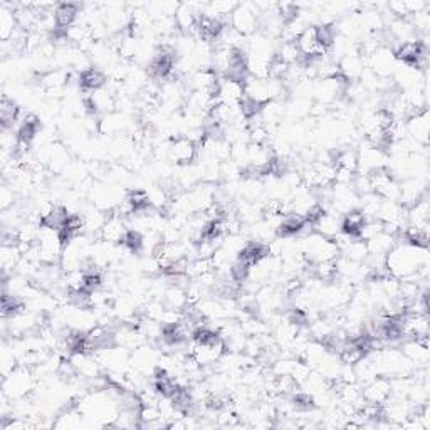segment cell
<instances>
[{"instance_id": "obj_1", "label": "cell", "mask_w": 430, "mask_h": 430, "mask_svg": "<svg viewBox=\"0 0 430 430\" xmlns=\"http://www.w3.org/2000/svg\"><path fill=\"white\" fill-rule=\"evenodd\" d=\"M385 266L391 278L399 281H412L419 286L429 281L427 247L396 242L385 257Z\"/></svg>"}, {"instance_id": "obj_2", "label": "cell", "mask_w": 430, "mask_h": 430, "mask_svg": "<svg viewBox=\"0 0 430 430\" xmlns=\"http://www.w3.org/2000/svg\"><path fill=\"white\" fill-rule=\"evenodd\" d=\"M299 252L308 261V264H316L321 261L338 259L340 256V247L334 239L324 237L321 234L311 232L304 236V241L301 242Z\"/></svg>"}, {"instance_id": "obj_3", "label": "cell", "mask_w": 430, "mask_h": 430, "mask_svg": "<svg viewBox=\"0 0 430 430\" xmlns=\"http://www.w3.org/2000/svg\"><path fill=\"white\" fill-rule=\"evenodd\" d=\"M32 389H34V375L29 366L19 365L11 374L4 376V395L12 402L27 396Z\"/></svg>"}, {"instance_id": "obj_4", "label": "cell", "mask_w": 430, "mask_h": 430, "mask_svg": "<svg viewBox=\"0 0 430 430\" xmlns=\"http://www.w3.org/2000/svg\"><path fill=\"white\" fill-rule=\"evenodd\" d=\"M231 27L239 36H252L259 27V11L256 4H237L231 14Z\"/></svg>"}, {"instance_id": "obj_5", "label": "cell", "mask_w": 430, "mask_h": 430, "mask_svg": "<svg viewBox=\"0 0 430 430\" xmlns=\"http://www.w3.org/2000/svg\"><path fill=\"white\" fill-rule=\"evenodd\" d=\"M199 156V145L189 136L174 138L169 143V159L179 166H189Z\"/></svg>"}, {"instance_id": "obj_6", "label": "cell", "mask_w": 430, "mask_h": 430, "mask_svg": "<svg viewBox=\"0 0 430 430\" xmlns=\"http://www.w3.org/2000/svg\"><path fill=\"white\" fill-rule=\"evenodd\" d=\"M356 153H358V170H360L363 175H371L374 171H379L389 166V164H386L385 151L380 150V148H375L366 143V146H363L361 150Z\"/></svg>"}, {"instance_id": "obj_7", "label": "cell", "mask_w": 430, "mask_h": 430, "mask_svg": "<svg viewBox=\"0 0 430 430\" xmlns=\"http://www.w3.org/2000/svg\"><path fill=\"white\" fill-rule=\"evenodd\" d=\"M296 46H298L299 54L304 57V59H319L326 54V49L319 44L318 41V34H316V27L309 26L306 27L301 34L296 37Z\"/></svg>"}, {"instance_id": "obj_8", "label": "cell", "mask_w": 430, "mask_h": 430, "mask_svg": "<svg viewBox=\"0 0 430 430\" xmlns=\"http://www.w3.org/2000/svg\"><path fill=\"white\" fill-rule=\"evenodd\" d=\"M128 231H130V229L126 227L125 217H123L121 214H111L108 217L106 224H104V227L101 229L99 239H101L103 242L113 244V246H116V244L121 246L123 241H125Z\"/></svg>"}, {"instance_id": "obj_9", "label": "cell", "mask_w": 430, "mask_h": 430, "mask_svg": "<svg viewBox=\"0 0 430 430\" xmlns=\"http://www.w3.org/2000/svg\"><path fill=\"white\" fill-rule=\"evenodd\" d=\"M363 399L375 405H385L391 395V384L386 376H375L374 380L363 385Z\"/></svg>"}, {"instance_id": "obj_10", "label": "cell", "mask_w": 430, "mask_h": 430, "mask_svg": "<svg viewBox=\"0 0 430 430\" xmlns=\"http://www.w3.org/2000/svg\"><path fill=\"white\" fill-rule=\"evenodd\" d=\"M405 131L409 133V136L412 138V141L417 145L427 148L429 145V111L424 109L417 114H414L412 118L407 119L405 123Z\"/></svg>"}, {"instance_id": "obj_11", "label": "cell", "mask_w": 430, "mask_h": 430, "mask_svg": "<svg viewBox=\"0 0 430 430\" xmlns=\"http://www.w3.org/2000/svg\"><path fill=\"white\" fill-rule=\"evenodd\" d=\"M402 353L414 363L417 368H427L430 353H429V336L412 338L405 341Z\"/></svg>"}, {"instance_id": "obj_12", "label": "cell", "mask_w": 430, "mask_h": 430, "mask_svg": "<svg viewBox=\"0 0 430 430\" xmlns=\"http://www.w3.org/2000/svg\"><path fill=\"white\" fill-rule=\"evenodd\" d=\"M244 96H246V93H244V83H241V81H236L231 78H221V81H219V89H217L219 103L239 106Z\"/></svg>"}, {"instance_id": "obj_13", "label": "cell", "mask_w": 430, "mask_h": 430, "mask_svg": "<svg viewBox=\"0 0 430 430\" xmlns=\"http://www.w3.org/2000/svg\"><path fill=\"white\" fill-rule=\"evenodd\" d=\"M17 7H12L11 4H2L0 6V39L9 42L17 34L19 21H17Z\"/></svg>"}, {"instance_id": "obj_14", "label": "cell", "mask_w": 430, "mask_h": 430, "mask_svg": "<svg viewBox=\"0 0 430 430\" xmlns=\"http://www.w3.org/2000/svg\"><path fill=\"white\" fill-rule=\"evenodd\" d=\"M81 6L79 4H56L54 9V21L59 31H68L69 27H73L76 24V19L79 16Z\"/></svg>"}, {"instance_id": "obj_15", "label": "cell", "mask_w": 430, "mask_h": 430, "mask_svg": "<svg viewBox=\"0 0 430 430\" xmlns=\"http://www.w3.org/2000/svg\"><path fill=\"white\" fill-rule=\"evenodd\" d=\"M366 221L368 219L365 217V214H363L361 210L358 209L348 210L341 219V234L350 239H360L361 229L365 226Z\"/></svg>"}, {"instance_id": "obj_16", "label": "cell", "mask_w": 430, "mask_h": 430, "mask_svg": "<svg viewBox=\"0 0 430 430\" xmlns=\"http://www.w3.org/2000/svg\"><path fill=\"white\" fill-rule=\"evenodd\" d=\"M164 304L166 309H171V311H184L189 306L187 291L176 284L169 286L164 291Z\"/></svg>"}, {"instance_id": "obj_17", "label": "cell", "mask_w": 430, "mask_h": 430, "mask_svg": "<svg viewBox=\"0 0 430 430\" xmlns=\"http://www.w3.org/2000/svg\"><path fill=\"white\" fill-rule=\"evenodd\" d=\"M104 84H106V74L99 68H89L79 74V86L84 93L101 89Z\"/></svg>"}, {"instance_id": "obj_18", "label": "cell", "mask_w": 430, "mask_h": 430, "mask_svg": "<svg viewBox=\"0 0 430 430\" xmlns=\"http://www.w3.org/2000/svg\"><path fill=\"white\" fill-rule=\"evenodd\" d=\"M313 231L316 234H321L324 237L336 239L338 234L341 232V219H338L336 215H329L324 212L321 217L313 224Z\"/></svg>"}, {"instance_id": "obj_19", "label": "cell", "mask_w": 430, "mask_h": 430, "mask_svg": "<svg viewBox=\"0 0 430 430\" xmlns=\"http://www.w3.org/2000/svg\"><path fill=\"white\" fill-rule=\"evenodd\" d=\"M19 114H21V109H19L16 101L9 96H2V101H0V121H2L4 130H14V125L19 121Z\"/></svg>"}, {"instance_id": "obj_20", "label": "cell", "mask_w": 430, "mask_h": 430, "mask_svg": "<svg viewBox=\"0 0 430 430\" xmlns=\"http://www.w3.org/2000/svg\"><path fill=\"white\" fill-rule=\"evenodd\" d=\"M69 79H71V74H69V71H66V69H51L49 73L41 74V78H39L41 84L49 91L63 89L64 86L69 83Z\"/></svg>"}, {"instance_id": "obj_21", "label": "cell", "mask_w": 430, "mask_h": 430, "mask_svg": "<svg viewBox=\"0 0 430 430\" xmlns=\"http://www.w3.org/2000/svg\"><path fill=\"white\" fill-rule=\"evenodd\" d=\"M22 259V251L19 246H4L0 251V261H2L4 278H7V272L12 271L14 267L19 266V262Z\"/></svg>"}, {"instance_id": "obj_22", "label": "cell", "mask_w": 430, "mask_h": 430, "mask_svg": "<svg viewBox=\"0 0 430 430\" xmlns=\"http://www.w3.org/2000/svg\"><path fill=\"white\" fill-rule=\"evenodd\" d=\"M333 164L336 166V170L355 174L358 170V153L355 150L346 148V150H341L340 153H336V156L333 159Z\"/></svg>"}, {"instance_id": "obj_23", "label": "cell", "mask_w": 430, "mask_h": 430, "mask_svg": "<svg viewBox=\"0 0 430 430\" xmlns=\"http://www.w3.org/2000/svg\"><path fill=\"white\" fill-rule=\"evenodd\" d=\"M14 200H16V194H14V189L4 185L2 190H0V202H2V210H9L14 207Z\"/></svg>"}]
</instances>
